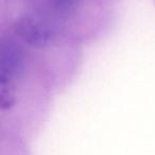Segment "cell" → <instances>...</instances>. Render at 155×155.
I'll return each instance as SVG.
<instances>
[{
	"instance_id": "6da1fadb",
	"label": "cell",
	"mask_w": 155,
	"mask_h": 155,
	"mask_svg": "<svg viewBox=\"0 0 155 155\" xmlns=\"http://www.w3.org/2000/svg\"><path fill=\"white\" fill-rule=\"evenodd\" d=\"M15 34L31 47L43 48L50 43L52 33L44 20L34 15H22L13 25Z\"/></svg>"
},
{
	"instance_id": "7a4b0ae2",
	"label": "cell",
	"mask_w": 155,
	"mask_h": 155,
	"mask_svg": "<svg viewBox=\"0 0 155 155\" xmlns=\"http://www.w3.org/2000/svg\"><path fill=\"white\" fill-rule=\"evenodd\" d=\"M24 55L14 41L3 39L0 45V83L13 84L22 72Z\"/></svg>"
},
{
	"instance_id": "3957f363",
	"label": "cell",
	"mask_w": 155,
	"mask_h": 155,
	"mask_svg": "<svg viewBox=\"0 0 155 155\" xmlns=\"http://www.w3.org/2000/svg\"><path fill=\"white\" fill-rule=\"evenodd\" d=\"M15 88L13 84L0 83V103L3 110L12 107L15 103Z\"/></svg>"
},
{
	"instance_id": "277c9868",
	"label": "cell",
	"mask_w": 155,
	"mask_h": 155,
	"mask_svg": "<svg viewBox=\"0 0 155 155\" xmlns=\"http://www.w3.org/2000/svg\"><path fill=\"white\" fill-rule=\"evenodd\" d=\"M49 2L58 11L67 12L77 5L78 0H49Z\"/></svg>"
}]
</instances>
